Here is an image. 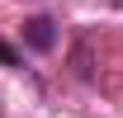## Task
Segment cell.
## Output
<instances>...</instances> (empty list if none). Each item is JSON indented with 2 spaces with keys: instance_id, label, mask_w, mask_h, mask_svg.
I'll list each match as a JSON object with an SVG mask.
<instances>
[{
  "instance_id": "obj_1",
  "label": "cell",
  "mask_w": 123,
  "mask_h": 118,
  "mask_svg": "<svg viewBox=\"0 0 123 118\" xmlns=\"http://www.w3.org/2000/svg\"><path fill=\"white\" fill-rule=\"evenodd\" d=\"M33 47H52V19H29V29H24Z\"/></svg>"
},
{
  "instance_id": "obj_2",
  "label": "cell",
  "mask_w": 123,
  "mask_h": 118,
  "mask_svg": "<svg viewBox=\"0 0 123 118\" xmlns=\"http://www.w3.org/2000/svg\"><path fill=\"white\" fill-rule=\"evenodd\" d=\"M0 61H5V66H14V52H10L5 43H0Z\"/></svg>"
}]
</instances>
